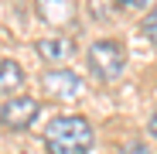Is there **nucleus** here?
<instances>
[{
	"mask_svg": "<svg viewBox=\"0 0 157 154\" xmlns=\"http://www.w3.org/2000/svg\"><path fill=\"white\" fill-rule=\"evenodd\" d=\"M96 140V130L86 116L78 113H62L48 123L44 130V151L48 154H89Z\"/></svg>",
	"mask_w": 157,
	"mask_h": 154,
	"instance_id": "nucleus-1",
	"label": "nucleus"
},
{
	"mask_svg": "<svg viewBox=\"0 0 157 154\" xmlns=\"http://www.w3.org/2000/svg\"><path fill=\"white\" fill-rule=\"evenodd\" d=\"M86 65H89V75L96 82H102V86L116 82L123 75V69H126V48H123V41H116V38H96L89 45V51H86Z\"/></svg>",
	"mask_w": 157,
	"mask_h": 154,
	"instance_id": "nucleus-2",
	"label": "nucleus"
},
{
	"mask_svg": "<svg viewBox=\"0 0 157 154\" xmlns=\"http://www.w3.org/2000/svg\"><path fill=\"white\" fill-rule=\"evenodd\" d=\"M41 113V103L34 96H10L4 106H0V123L7 130H28V127L38 120Z\"/></svg>",
	"mask_w": 157,
	"mask_h": 154,
	"instance_id": "nucleus-3",
	"label": "nucleus"
},
{
	"mask_svg": "<svg viewBox=\"0 0 157 154\" xmlns=\"http://www.w3.org/2000/svg\"><path fill=\"white\" fill-rule=\"evenodd\" d=\"M41 89L51 99H78V96H86L82 79H78L72 69H48L41 75Z\"/></svg>",
	"mask_w": 157,
	"mask_h": 154,
	"instance_id": "nucleus-4",
	"label": "nucleus"
},
{
	"mask_svg": "<svg viewBox=\"0 0 157 154\" xmlns=\"http://www.w3.org/2000/svg\"><path fill=\"white\" fill-rule=\"evenodd\" d=\"M75 7L78 0H34V14L51 28H68L75 21Z\"/></svg>",
	"mask_w": 157,
	"mask_h": 154,
	"instance_id": "nucleus-5",
	"label": "nucleus"
},
{
	"mask_svg": "<svg viewBox=\"0 0 157 154\" xmlns=\"http://www.w3.org/2000/svg\"><path fill=\"white\" fill-rule=\"evenodd\" d=\"M34 48H38V55H41L44 62H51V65L65 62L72 51H75L68 38H41V41H34Z\"/></svg>",
	"mask_w": 157,
	"mask_h": 154,
	"instance_id": "nucleus-6",
	"label": "nucleus"
},
{
	"mask_svg": "<svg viewBox=\"0 0 157 154\" xmlns=\"http://www.w3.org/2000/svg\"><path fill=\"white\" fill-rule=\"evenodd\" d=\"M24 86V69L14 58H0V93H14Z\"/></svg>",
	"mask_w": 157,
	"mask_h": 154,
	"instance_id": "nucleus-7",
	"label": "nucleus"
},
{
	"mask_svg": "<svg viewBox=\"0 0 157 154\" xmlns=\"http://www.w3.org/2000/svg\"><path fill=\"white\" fill-rule=\"evenodd\" d=\"M144 34H147V38H150V45L157 48V7L144 17Z\"/></svg>",
	"mask_w": 157,
	"mask_h": 154,
	"instance_id": "nucleus-8",
	"label": "nucleus"
},
{
	"mask_svg": "<svg viewBox=\"0 0 157 154\" xmlns=\"http://www.w3.org/2000/svg\"><path fill=\"white\" fill-rule=\"evenodd\" d=\"M89 10H92L96 21H106L109 17V4H106V0H89Z\"/></svg>",
	"mask_w": 157,
	"mask_h": 154,
	"instance_id": "nucleus-9",
	"label": "nucleus"
},
{
	"mask_svg": "<svg viewBox=\"0 0 157 154\" xmlns=\"http://www.w3.org/2000/svg\"><path fill=\"white\" fill-rule=\"evenodd\" d=\"M120 154H154V151H150L147 144H126V147H123Z\"/></svg>",
	"mask_w": 157,
	"mask_h": 154,
	"instance_id": "nucleus-10",
	"label": "nucleus"
},
{
	"mask_svg": "<svg viewBox=\"0 0 157 154\" xmlns=\"http://www.w3.org/2000/svg\"><path fill=\"white\" fill-rule=\"evenodd\" d=\"M120 7H126V10H140V7H147L150 0H116Z\"/></svg>",
	"mask_w": 157,
	"mask_h": 154,
	"instance_id": "nucleus-11",
	"label": "nucleus"
},
{
	"mask_svg": "<svg viewBox=\"0 0 157 154\" xmlns=\"http://www.w3.org/2000/svg\"><path fill=\"white\" fill-rule=\"evenodd\" d=\"M150 134L157 137V110H154V116H150Z\"/></svg>",
	"mask_w": 157,
	"mask_h": 154,
	"instance_id": "nucleus-12",
	"label": "nucleus"
}]
</instances>
